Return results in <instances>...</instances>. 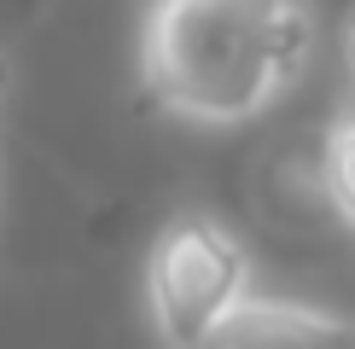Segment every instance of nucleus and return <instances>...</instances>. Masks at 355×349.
<instances>
[{
	"label": "nucleus",
	"instance_id": "f257e3e1",
	"mask_svg": "<svg viewBox=\"0 0 355 349\" xmlns=\"http://www.w3.org/2000/svg\"><path fill=\"white\" fill-rule=\"evenodd\" d=\"M315 53L309 0H152L140 82L164 111L204 128L250 123Z\"/></svg>",
	"mask_w": 355,
	"mask_h": 349
},
{
	"label": "nucleus",
	"instance_id": "f03ea898",
	"mask_svg": "<svg viewBox=\"0 0 355 349\" xmlns=\"http://www.w3.org/2000/svg\"><path fill=\"white\" fill-rule=\"evenodd\" d=\"M245 297L250 256L227 222L204 210H181L175 222H164L146 256V303L169 349H198Z\"/></svg>",
	"mask_w": 355,
	"mask_h": 349
},
{
	"label": "nucleus",
	"instance_id": "7ed1b4c3",
	"mask_svg": "<svg viewBox=\"0 0 355 349\" xmlns=\"http://www.w3.org/2000/svg\"><path fill=\"white\" fill-rule=\"evenodd\" d=\"M198 349H355V320L286 297H245Z\"/></svg>",
	"mask_w": 355,
	"mask_h": 349
},
{
	"label": "nucleus",
	"instance_id": "20e7f679",
	"mask_svg": "<svg viewBox=\"0 0 355 349\" xmlns=\"http://www.w3.org/2000/svg\"><path fill=\"white\" fill-rule=\"evenodd\" d=\"M320 169H327V193H332V204L355 222V111H344V116L332 123Z\"/></svg>",
	"mask_w": 355,
	"mask_h": 349
},
{
	"label": "nucleus",
	"instance_id": "39448f33",
	"mask_svg": "<svg viewBox=\"0 0 355 349\" xmlns=\"http://www.w3.org/2000/svg\"><path fill=\"white\" fill-rule=\"evenodd\" d=\"M12 76H18V64H12V53H6V47H0V99H6V93H12Z\"/></svg>",
	"mask_w": 355,
	"mask_h": 349
},
{
	"label": "nucleus",
	"instance_id": "423d86ee",
	"mask_svg": "<svg viewBox=\"0 0 355 349\" xmlns=\"http://www.w3.org/2000/svg\"><path fill=\"white\" fill-rule=\"evenodd\" d=\"M349 64H355V18H349Z\"/></svg>",
	"mask_w": 355,
	"mask_h": 349
}]
</instances>
